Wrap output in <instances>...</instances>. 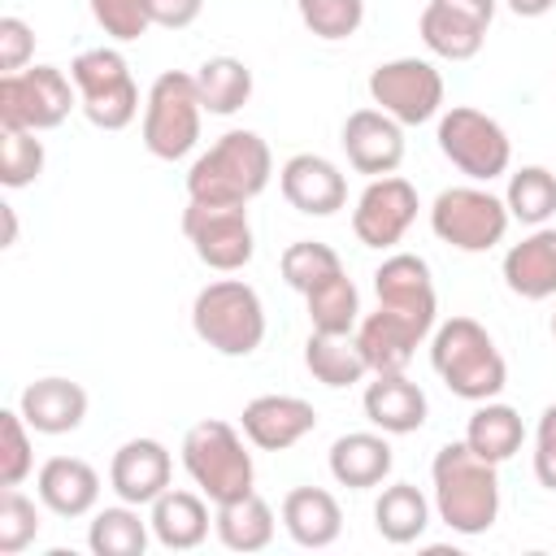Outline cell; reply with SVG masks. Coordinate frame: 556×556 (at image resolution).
Here are the masks:
<instances>
[{
  "label": "cell",
  "mask_w": 556,
  "mask_h": 556,
  "mask_svg": "<svg viewBox=\"0 0 556 556\" xmlns=\"http://www.w3.org/2000/svg\"><path fill=\"white\" fill-rule=\"evenodd\" d=\"M500 465L482 460L465 439L443 443L430 460V482H434V513L447 530L473 539L486 534L500 517Z\"/></svg>",
  "instance_id": "6da1fadb"
},
{
  "label": "cell",
  "mask_w": 556,
  "mask_h": 556,
  "mask_svg": "<svg viewBox=\"0 0 556 556\" xmlns=\"http://www.w3.org/2000/svg\"><path fill=\"white\" fill-rule=\"evenodd\" d=\"M274 156L256 130H226L187 174V200L200 204H248L269 187Z\"/></svg>",
  "instance_id": "7a4b0ae2"
},
{
  "label": "cell",
  "mask_w": 556,
  "mask_h": 556,
  "mask_svg": "<svg viewBox=\"0 0 556 556\" xmlns=\"http://www.w3.org/2000/svg\"><path fill=\"white\" fill-rule=\"evenodd\" d=\"M430 365L443 378V387L456 400H469V404L495 400L504 391V382H508V365H504L495 339L473 317H447L434 330V339H430Z\"/></svg>",
  "instance_id": "3957f363"
},
{
  "label": "cell",
  "mask_w": 556,
  "mask_h": 556,
  "mask_svg": "<svg viewBox=\"0 0 556 556\" xmlns=\"http://www.w3.org/2000/svg\"><path fill=\"white\" fill-rule=\"evenodd\" d=\"M191 330L222 356H252L265 343V304L243 278H217L200 287L191 304Z\"/></svg>",
  "instance_id": "277c9868"
},
{
  "label": "cell",
  "mask_w": 556,
  "mask_h": 556,
  "mask_svg": "<svg viewBox=\"0 0 556 556\" xmlns=\"http://www.w3.org/2000/svg\"><path fill=\"white\" fill-rule=\"evenodd\" d=\"M182 469L191 473V482L204 491V500L226 504L252 491L256 469H252V452L243 447L239 430L222 417H204L182 434Z\"/></svg>",
  "instance_id": "5b68a950"
},
{
  "label": "cell",
  "mask_w": 556,
  "mask_h": 556,
  "mask_svg": "<svg viewBox=\"0 0 556 556\" xmlns=\"http://www.w3.org/2000/svg\"><path fill=\"white\" fill-rule=\"evenodd\" d=\"M200 117L204 104L195 91V74L182 70L156 74L143 100V148L156 161H182L200 139Z\"/></svg>",
  "instance_id": "8992f818"
},
{
  "label": "cell",
  "mask_w": 556,
  "mask_h": 556,
  "mask_svg": "<svg viewBox=\"0 0 556 556\" xmlns=\"http://www.w3.org/2000/svg\"><path fill=\"white\" fill-rule=\"evenodd\" d=\"M70 78L78 87V109L100 130H122L139 113V87L117 48H87L70 61Z\"/></svg>",
  "instance_id": "52a82bcc"
},
{
  "label": "cell",
  "mask_w": 556,
  "mask_h": 556,
  "mask_svg": "<svg viewBox=\"0 0 556 556\" xmlns=\"http://www.w3.org/2000/svg\"><path fill=\"white\" fill-rule=\"evenodd\" d=\"M74 78L56 65H26L0 74V130H52L78 104Z\"/></svg>",
  "instance_id": "ba28073f"
},
{
  "label": "cell",
  "mask_w": 556,
  "mask_h": 556,
  "mask_svg": "<svg viewBox=\"0 0 556 556\" xmlns=\"http://www.w3.org/2000/svg\"><path fill=\"white\" fill-rule=\"evenodd\" d=\"M439 152L473 182H491L508 174V161H513V143L504 126L491 113L469 109V104H452L439 117Z\"/></svg>",
  "instance_id": "9c48e42d"
},
{
  "label": "cell",
  "mask_w": 556,
  "mask_h": 556,
  "mask_svg": "<svg viewBox=\"0 0 556 556\" xmlns=\"http://www.w3.org/2000/svg\"><path fill=\"white\" fill-rule=\"evenodd\" d=\"M508 222V204L486 187H447L430 204V230L456 252H491L504 239Z\"/></svg>",
  "instance_id": "30bf717a"
},
{
  "label": "cell",
  "mask_w": 556,
  "mask_h": 556,
  "mask_svg": "<svg viewBox=\"0 0 556 556\" xmlns=\"http://www.w3.org/2000/svg\"><path fill=\"white\" fill-rule=\"evenodd\" d=\"M182 235L191 239L195 256L217 274L243 269L252 261V252H256L248 204H200V200H187Z\"/></svg>",
  "instance_id": "8fae6325"
},
{
  "label": "cell",
  "mask_w": 556,
  "mask_h": 556,
  "mask_svg": "<svg viewBox=\"0 0 556 556\" xmlns=\"http://www.w3.org/2000/svg\"><path fill=\"white\" fill-rule=\"evenodd\" d=\"M369 100L400 126H421L443 109V74L421 56L382 61L369 74Z\"/></svg>",
  "instance_id": "7c38bea8"
},
{
  "label": "cell",
  "mask_w": 556,
  "mask_h": 556,
  "mask_svg": "<svg viewBox=\"0 0 556 556\" xmlns=\"http://www.w3.org/2000/svg\"><path fill=\"white\" fill-rule=\"evenodd\" d=\"M417 222V187L400 174L369 178L352 208V230L365 248H395Z\"/></svg>",
  "instance_id": "4fadbf2b"
},
{
  "label": "cell",
  "mask_w": 556,
  "mask_h": 556,
  "mask_svg": "<svg viewBox=\"0 0 556 556\" xmlns=\"http://www.w3.org/2000/svg\"><path fill=\"white\" fill-rule=\"evenodd\" d=\"M374 291H378V308L400 313V317L413 321L421 334L434 330L439 300H434L430 265H426L421 256H413V252H391V256L374 269Z\"/></svg>",
  "instance_id": "5bb4252c"
},
{
  "label": "cell",
  "mask_w": 556,
  "mask_h": 556,
  "mask_svg": "<svg viewBox=\"0 0 556 556\" xmlns=\"http://www.w3.org/2000/svg\"><path fill=\"white\" fill-rule=\"evenodd\" d=\"M339 143L348 152V165L356 174H369V178L395 174L400 161H404V126L395 117H387L382 109H356V113H348Z\"/></svg>",
  "instance_id": "9a60e30c"
},
{
  "label": "cell",
  "mask_w": 556,
  "mask_h": 556,
  "mask_svg": "<svg viewBox=\"0 0 556 556\" xmlns=\"http://www.w3.org/2000/svg\"><path fill=\"white\" fill-rule=\"evenodd\" d=\"M278 187H282L287 204L308 217H330L348 204V178L339 174L334 161H326L317 152H295L278 169Z\"/></svg>",
  "instance_id": "2e32d148"
},
{
  "label": "cell",
  "mask_w": 556,
  "mask_h": 556,
  "mask_svg": "<svg viewBox=\"0 0 556 556\" xmlns=\"http://www.w3.org/2000/svg\"><path fill=\"white\" fill-rule=\"evenodd\" d=\"M317 430V408L300 395H256L243 404V434L261 452H287Z\"/></svg>",
  "instance_id": "e0dca14e"
},
{
  "label": "cell",
  "mask_w": 556,
  "mask_h": 556,
  "mask_svg": "<svg viewBox=\"0 0 556 556\" xmlns=\"http://www.w3.org/2000/svg\"><path fill=\"white\" fill-rule=\"evenodd\" d=\"M169 473H174V460L161 439H126L113 452L109 486L117 491V500L139 508V504H152L161 491H169Z\"/></svg>",
  "instance_id": "ac0fdd59"
},
{
  "label": "cell",
  "mask_w": 556,
  "mask_h": 556,
  "mask_svg": "<svg viewBox=\"0 0 556 556\" xmlns=\"http://www.w3.org/2000/svg\"><path fill=\"white\" fill-rule=\"evenodd\" d=\"M39 504L56 517H87L100 500V473L83 456H52L35 473Z\"/></svg>",
  "instance_id": "d6986e66"
},
{
  "label": "cell",
  "mask_w": 556,
  "mask_h": 556,
  "mask_svg": "<svg viewBox=\"0 0 556 556\" xmlns=\"http://www.w3.org/2000/svg\"><path fill=\"white\" fill-rule=\"evenodd\" d=\"M17 408L35 434H70L87 417V391L70 378H35L26 382Z\"/></svg>",
  "instance_id": "ffe728a7"
},
{
  "label": "cell",
  "mask_w": 556,
  "mask_h": 556,
  "mask_svg": "<svg viewBox=\"0 0 556 556\" xmlns=\"http://www.w3.org/2000/svg\"><path fill=\"white\" fill-rule=\"evenodd\" d=\"M361 404H365V417L382 434H413L426 426V413H430L426 391L413 378H404V369L400 374H374Z\"/></svg>",
  "instance_id": "44dd1931"
},
{
  "label": "cell",
  "mask_w": 556,
  "mask_h": 556,
  "mask_svg": "<svg viewBox=\"0 0 556 556\" xmlns=\"http://www.w3.org/2000/svg\"><path fill=\"white\" fill-rule=\"evenodd\" d=\"M356 348H361V356L369 361V374H400L408 361H413V352H417V343L426 339L413 321H404L400 313H391V308H378V313H365L361 321H356Z\"/></svg>",
  "instance_id": "7402d4cb"
},
{
  "label": "cell",
  "mask_w": 556,
  "mask_h": 556,
  "mask_svg": "<svg viewBox=\"0 0 556 556\" xmlns=\"http://www.w3.org/2000/svg\"><path fill=\"white\" fill-rule=\"evenodd\" d=\"M504 282L521 300L556 295V226H534V235L504 252Z\"/></svg>",
  "instance_id": "603a6c76"
},
{
  "label": "cell",
  "mask_w": 556,
  "mask_h": 556,
  "mask_svg": "<svg viewBox=\"0 0 556 556\" xmlns=\"http://www.w3.org/2000/svg\"><path fill=\"white\" fill-rule=\"evenodd\" d=\"M395 456H391V443L387 434H374V430H352V434H339L330 443V478L339 486H352V491H369L378 486L387 473H391Z\"/></svg>",
  "instance_id": "cb8c5ba5"
},
{
  "label": "cell",
  "mask_w": 556,
  "mask_h": 556,
  "mask_svg": "<svg viewBox=\"0 0 556 556\" xmlns=\"http://www.w3.org/2000/svg\"><path fill=\"white\" fill-rule=\"evenodd\" d=\"M148 521H152L156 543L169 547V552H191V547H200V543L208 539V526H213L204 495H195V491H174V486L152 500V517H148Z\"/></svg>",
  "instance_id": "d4e9b609"
},
{
  "label": "cell",
  "mask_w": 556,
  "mask_h": 556,
  "mask_svg": "<svg viewBox=\"0 0 556 556\" xmlns=\"http://www.w3.org/2000/svg\"><path fill=\"white\" fill-rule=\"evenodd\" d=\"M282 526L300 547H330L343 530V508L321 486H295L282 495Z\"/></svg>",
  "instance_id": "484cf974"
},
{
  "label": "cell",
  "mask_w": 556,
  "mask_h": 556,
  "mask_svg": "<svg viewBox=\"0 0 556 556\" xmlns=\"http://www.w3.org/2000/svg\"><path fill=\"white\" fill-rule=\"evenodd\" d=\"M465 443H469L482 460L504 465L508 456L521 452V443H526V421H521V413H517L513 404L482 400V404L473 408L469 426H465Z\"/></svg>",
  "instance_id": "4316f807"
},
{
  "label": "cell",
  "mask_w": 556,
  "mask_h": 556,
  "mask_svg": "<svg viewBox=\"0 0 556 556\" xmlns=\"http://www.w3.org/2000/svg\"><path fill=\"white\" fill-rule=\"evenodd\" d=\"M417 30H421V43H426L434 56H443V61H469V56L482 52V39H486V26H482V22L456 13V9H447V4H439V0H430V4L421 9Z\"/></svg>",
  "instance_id": "83f0119b"
},
{
  "label": "cell",
  "mask_w": 556,
  "mask_h": 556,
  "mask_svg": "<svg viewBox=\"0 0 556 556\" xmlns=\"http://www.w3.org/2000/svg\"><path fill=\"white\" fill-rule=\"evenodd\" d=\"M213 530H217L222 547H230V552H261L274 543V508L256 491H248L239 500L217 504Z\"/></svg>",
  "instance_id": "f1b7e54d"
},
{
  "label": "cell",
  "mask_w": 556,
  "mask_h": 556,
  "mask_svg": "<svg viewBox=\"0 0 556 556\" xmlns=\"http://www.w3.org/2000/svg\"><path fill=\"white\" fill-rule=\"evenodd\" d=\"M304 365H308V374L317 378V382H326V387H356L365 374H369V361L361 356V348H356V334H308V343H304Z\"/></svg>",
  "instance_id": "f546056e"
},
{
  "label": "cell",
  "mask_w": 556,
  "mask_h": 556,
  "mask_svg": "<svg viewBox=\"0 0 556 556\" xmlns=\"http://www.w3.org/2000/svg\"><path fill=\"white\" fill-rule=\"evenodd\" d=\"M195 91H200L204 113L230 117L252 100V70L239 56H208L195 70Z\"/></svg>",
  "instance_id": "4dcf8cb0"
},
{
  "label": "cell",
  "mask_w": 556,
  "mask_h": 556,
  "mask_svg": "<svg viewBox=\"0 0 556 556\" xmlns=\"http://www.w3.org/2000/svg\"><path fill=\"white\" fill-rule=\"evenodd\" d=\"M374 526L387 543H413L430 526V500L413 482H391L374 504Z\"/></svg>",
  "instance_id": "1f68e13d"
},
{
  "label": "cell",
  "mask_w": 556,
  "mask_h": 556,
  "mask_svg": "<svg viewBox=\"0 0 556 556\" xmlns=\"http://www.w3.org/2000/svg\"><path fill=\"white\" fill-rule=\"evenodd\" d=\"M148 530H152V521H143L139 508L122 500V504L100 508V513L91 517L87 547H91L96 556H143Z\"/></svg>",
  "instance_id": "d6a6232c"
},
{
  "label": "cell",
  "mask_w": 556,
  "mask_h": 556,
  "mask_svg": "<svg viewBox=\"0 0 556 556\" xmlns=\"http://www.w3.org/2000/svg\"><path fill=\"white\" fill-rule=\"evenodd\" d=\"M304 304H308V321L317 334H352L361 321V291L348 274H334L321 287H313Z\"/></svg>",
  "instance_id": "836d02e7"
},
{
  "label": "cell",
  "mask_w": 556,
  "mask_h": 556,
  "mask_svg": "<svg viewBox=\"0 0 556 556\" xmlns=\"http://www.w3.org/2000/svg\"><path fill=\"white\" fill-rule=\"evenodd\" d=\"M504 204L521 226H543L556 213V174L547 165H521L508 174Z\"/></svg>",
  "instance_id": "e575fe53"
},
{
  "label": "cell",
  "mask_w": 556,
  "mask_h": 556,
  "mask_svg": "<svg viewBox=\"0 0 556 556\" xmlns=\"http://www.w3.org/2000/svg\"><path fill=\"white\" fill-rule=\"evenodd\" d=\"M343 274V261L330 243H317V239H295L287 252H282V278L287 287H295L300 295H308L313 287H321L326 278Z\"/></svg>",
  "instance_id": "d590c367"
},
{
  "label": "cell",
  "mask_w": 556,
  "mask_h": 556,
  "mask_svg": "<svg viewBox=\"0 0 556 556\" xmlns=\"http://www.w3.org/2000/svg\"><path fill=\"white\" fill-rule=\"evenodd\" d=\"M295 9H300V22L326 43L352 39L365 22V0H295Z\"/></svg>",
  "instance_id": "8d00e7d4"
},
{
  "label": "cell",
  "mask_w": 556,
  "mask_h": 556,
  "mask_svg": "<svg viewBox=\"0 0 556 556\" xmlns=\"http://www.w3.org/2000/svg\"><path fill=\"white\" fill-rule=\"evenodd\" d=\"M35 469V443L22 408L0 413V486H22Z\"/></svg>",
  "instance_id": "74e56055"
},
{
  "label": "cell",
  "mask_w": 556,
  "mask_h": 556,
  "mask_svg": "<svg viewBox=\"0 0 556 556\" xmlns=\"http://www.w3.org/2000/svg\"><path fill=\"white\" fill-rule=\"evenodd\" d=\"M39 130H4L0 143V182L9 191L30 187L43 174V139H35Z\"/></svg>",
  "instance_id": "f35d334b"
},
{
  "label": "cell",
  "mask_w": 556,
  "mask_h": 556,
  "mask_svg": "<svg viewBox=\"0 0 556 556\" xmlns=\"http://www.w3.org/2000/svg\"><path fill=\"white\" fill-rule=\"evenodd\" d=\"M39 539V508L17 486L0 491V556H17Z\"/></svg>",
  "instance_id": "ab89813d"
},
{
  "label": "cell",
  "mask_w": 556,
  "mask_h": 556,
  "mask_svg": "<svg viewBox=\"0 0 556 556\" xmlns=\"http://www.w3.org/2000/svg\"><path fill=\"white\" fill-rule=\"evenodd\" d=\"M87 4H91L96 26H100L109 39H117V43L139 39V35H148V26H152L148 0H87Z\"/></svg>",
  "instance_id": "60d3db41"
},
{
  "label": "cell",
  "mask_w": 556,
  "mask_h": 556,
  "mask_svg": "<svg viewBox=\"0 0 556 556\" xmlns=\"http://www.w3.org/2000/svg\"><path fill=\"white\" fill-rule=\"evenodd\" d=\"M30 56H35V30L13 13L0 17V70L17 74V70H26Z\"/></svg>",
  "instance_id": "b9f144b4"
},
{
  "label": "cell",
  "mask_w": 556,
  "mask_h": 556,
  "mask_svg": "<svg viewBox=\"0 0 556 556\" xmlns=\"http://www.w3.org/2000/svg\"><path fill=\"white\" fill-rule=\"evenodd\" d=\"M534 478L539 486L556 491V404L543 408L539 430H534Z\"/></svg>",
  "instance_id": "7bdbcfd3"
},
{
  "label": "cell",
  "mask_w": 556,
  "mask_h": 556,
  "mask_svg": "<svg viewBox=\"0 0 556 556\" xmlns=\"http://www.w3.org/2000/svg\"><path fill=\"white\" fill-rule=\"evenodd\" d=\"M152 9V26H165V30H182L200 17L204 0H148Z\"/></svg>",
  "instance_id": "ee69618b"
},
{
  "label": "cell",
  "mask_w": 556,
  "mask_h": 556,
  "mask_svg": "<svg viewBox=\"0 0 556 556\" xmlns=\"http://www.w3.org/2000/svg\"><path fill=\"white\" fill-rule=\"evenodd\" d=\"M439 4H447V9L465 13V17L482 22V26H491V17H495V0H439Z\"/></svg>",
  "instance_id": "f6af8a7d"
},
{
  "label": "cell",
  "mask_w": 556,
  "mask_h": 556,
  "mask_svg": "<svg viewBox=\"0 0 556 556\" xmlns=\"http://www.w3.org/2000/svg\"><path fill=\"white\" fill-rule=\"evenodd\" d=\"M517 17H543V13H552V4L556 0H504Z\"/></svg>",
  "instance_id": "bcb514c9"
},
{
  "label": "cell",
  "mask_w": 556,
  "mask_h": 556,
  "mask_svg": "<svg viewBox=\"0 0 556 556\" xmlns=\"http://www.w3.org/2000/svg\"><path fill=\"white\" fill-rule=\"evenodd\" d=\"M0 213H4V248H13L17 243V213H13V204H0Z\"/></svg>",
  "instance_id": "7dc6e473"
},
{
  "label": "cell",
  "mask_w": 556,
  "mask_h": 556,
  "mask_svg": "<svg viewBox=\"0 0 556 556\" xmlns=\"http://www.w3.org/2000/svg\"><path fill=\"white\" fill-rule=\"evenodd\" d=\"M552 339H556V313H552Z\"/></svg>",
  "instance_id": "c3c4849f"
}]
</instances>
